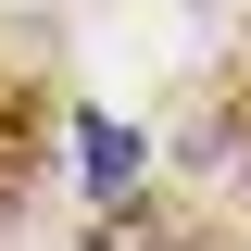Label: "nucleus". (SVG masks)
<instances>
[{
  "instance_id": "f257e3e1",
  "label": "nucleus",
  "mask_w": 251,
  "mask_h": 251,
  "mask_svg": "<svg viewBox=\"0 0 251 251\" xmlns=\"http://www.w3.org/2000/svg\"><path fill=\"white\" fill-rule=\"evenodd\" d=\"M75 151H88V188H126V176H138V138H126V126H75Z\"/></svg>"
}]
</instances>
